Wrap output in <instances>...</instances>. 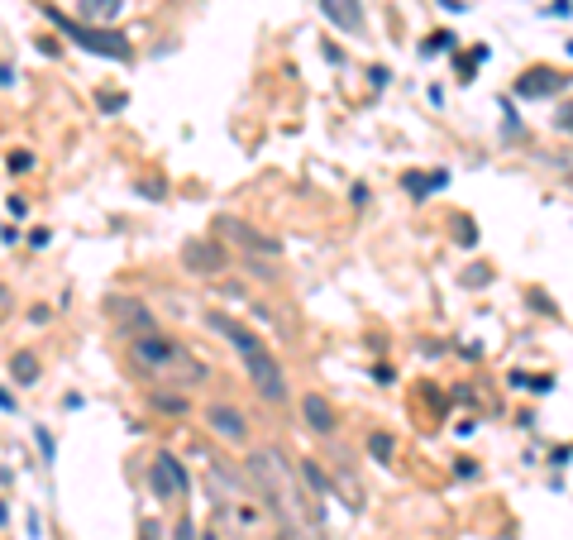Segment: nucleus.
<instances>
[{
	"label": "nucleus",
	"instance_id": "f257e3e1",
	"mask_svg": "<svg viewBox=\"0 0 573 540\" xmlns=\"http://www.w3.org/2000/svg\"><path fill=\"white\" fill-rule=\"evenodd\" d=\"M129 359H134V368L148 373L153 383H177V387L205 383V363L191 359L187 344H177V339H168V335H153V330L129 335Z\"/></svg>",
	"mask_w": 573,
	"mask_h": 540
},
{
	"label": "nucleus",
	"instance_id": "f03ea898",
	"mask_svg": "<svg viewBox=\"0 0 573 540\" xmlns=\"http://www.w3.org/2000/svg\"><path fill=\"white\" fill-rule=\"evenodd\" d=\"M249 473L258 478V488L268 493V502L291 521V531H311L315 526V512L306 507V497H301V488H296V478H291V469H286V459L278 449H258L249 459Z\"/></svg>",
	"mask_w": 573,
	"mask_h": 540
},
{
	"label": "nucleus",
	"instance_id": "7ed1b4c3",
	"mask_svg": "<svg viewBox=\"0 0 573 540\" xmlns=\"http://www.w3.org/2000/svg\"><path fill=\"white\" fill-rule=\"evenodd\" d=\"M43 14L58 24V34H67L72 43H82L87 53H100V58H115V63H129L134 58V43L120 34V29H100V24H82L72 14H58L53 5H43Z\"/></svg>",
	"mask_w": 573,
	"mask_h": 540
},
{
	"label": "nucleus",
	"instance_id": "20e7f679",
	"mask_svg": "<svg viewBox=\"0 0 573 540\" xmlns=\"http://www.w3.org/2000/svg\"><path fill=\"white\" fill-rule=\"evenodd\" d=\"M215 517H220V536L234 540H268L273 536V517L263 512V502H254L249 493H229L215 502Z\"/></svg>",
	"mask_w": 573,
	"mask_h": 540
},
{
	"label": "nucleus",
	"instance_id": "39448f33",
	"mask_svg": "<svg viewBox=\"0 0 573 540\" xmlns=\"http://www.w3.org/2000/svg\"><path fill=\"white\" fill-rule=\"evenodd\" d=\"M244 373H249V383H254V392L263 397V402H286V373L282 363L273 359V349H249L244 354Z\"/></svg>",
	"mask_w": 573,
	"mask_h": 540
},
{
	"label": "nucleus",
	"instance_id": "423d86ee",
	"mask_svg": "<svg viewBox=\"0 0 573 540\" xmlns=\"http://www.w3.org/2000/svg\"><path fill=\"white\" fill-rule=\"evenodd\" d=\"M148 483H153V497H158V502H172L177 493H187V473H182V464H177L172 454H158Z\"/></svg>",
	"mask_w": 573,
	"mask_h": 540
},
{
	"label": "nucleus",
	"instance_id": "0eeeda50",
	"mask_svg": "<svg viewBox=\"0 0 573 540\" xmlns=\"http://www.w3.org/2000/svg\"><path fill=\"white\" fill-rule=\"evenodd\" d=\"M205 426L220 435V440H229V445H244V440H249L244 412H234V407H225V402H210V407H205Z\"/></svg>",
	"mask_w": 573,
	"mask_h": 540
},
{
	"label": "nucleus",
	"instance_id": "6e6552de",
	"mask_svg": "<svg viewBox=\"0 0 573 540\" xmlns=\"http://www.w3.org/2000/svg\"><path fill=\"white\" fill-rule=\"evenodd\" d=\"M182 268H191V273H220L225 268V254L210 239H187L182 244Z\"/></svg>",
	"mask_w": 573,
	"mask_h": 540
},
{
	"label": "nucleus",
	"instance_id": "1a4fd4ad",
	"mask_svg": "<svg viewBox=\"0 0 573 540\" xmlns=\"http://www.w3.org/2000/svg\"><path fill=\"white\" fill-rule=\"evenodd\" d=\"M205 325H210L215 335H225V339H229V344H234L239 354L258 349V335H249V330H244L239 321H229V316H220V311H205Z\"/></svg>",
	"mask_w": 573,
	"mask_h": 540
},
{
	"label": "nucleus",
	"instance_id": "9d476101",
	"mask_svg": "<svg viewBox=\"0 0 573 540\" xmlns=\"http://www.w3.org/2000/svg\"><path fill=\"white\" fill-rule=\"evenodd\" d=\"M301 416H306L311 431H325V435L335 431V407H330L320 392H306V397H301Z\"/></svg>",
	"mask_w": 573,
	"mask_h": 540
},
{
	"label": "nucleus",
	"instance_id": "9b49d317",
	"mask_svg": "<svg viewBox=\"0 0 573 540\" xmlns=\"http://www.w3.org/2000/svg\"><path fill=\"white\" fill-rule=\"evenodd\" d=\"M320 10H325L344 34H359V29H363V10H359V0H320Z\"/></svg>",
	"mask_w": 573,
	"mask_h": 540
},
{
	"label": "nucleus",
	"instance_id": "f8f14e48",
	"mask_svg": "<svg viewBox=\"0 0 573 540\" xmlns=\"http://www.w3.org/2000/svg\"><path fill=\"white\" fill-rule=\"evenodd\" d=\"M120 10H124V0H77V19L82 24H110V19H120Z\"/></svg>",
	"mask_w": 573,
	"mask_h": 540
},
{
	"label": "nucleus",
	"instance_id": "ddd939ff",
	"mask_svg": "<svg viewBox=\"0 0 573 540\" xmlns=\"http://www.w3.org/2000/svg\"><path fill=\"white\" fill-rule=\"evenodd\" d=\"M220 225H225V229H229V234H234V239H239V244H249V249H258V254H278V249H282V244H278V239H268V234H258V229H249V225H244V220H220Z\"/></svg>",
	"mask_w": 573,
	"mask_h": 540
},
{
	"label": "nucleus",
	"instance_id": "4468645a",
	"mask_svg": "<svg viewBox=\"0 0 573 540\" xmlns=\"http://www.w3.org/2000/svg\"><path fill=\"white\" fill-rule=\"evenodd\" d=\"M449 182V172H401V187L411 192V196H430V192H440Z\"/></svg>",
	"mask_w": 573,
	"mask_h": 540
},
{
	"label": "nucleus",
	"instance_id": "2eb2a0df",
	"mask_svg": "<svg viewBox=\"0 0 573 540\" xmlns=\"http://www.w3.org/2000/svg\"><path fill=\"white\" fill-rule=\"evenodd\" d=\"M10 373H14V383H19V387H34V383H38V373H43V368H38V359H34V354H29V349H19V354H14V359H10Z\"/></svg>",
	"mask_w": 573,
	"mask_h": 540
},
{
	"label": "nucleus",
	"instance_id": "dca6fc26",
	"mask_svg": "<svg viewBox=\"0 0 573 540\" xmlns=\"http://www.w3.org/2000/svg\"><path fill=\"white\" fill-rule=\"evenodd\" d=\"M301 478H306V483H311V493H315V497H320V502H325V497H330V478H325V473H320V464H315V459H301Z\"/></svg>",
	"mask_w": 573,
	"mask_h": 540
},
{
	"label": "nucleus",
	"instance_id": "f3484780",
	"mask_svg": "<svg viewBox=\"0 0 573 540\" xmlns=\"http://www.w3.org/2000/svg\"><path fill=\"white\" fill-rule=\"evenodd\" d=\"M153 407L168 412V416H182V412H187V397H182V392H153Z\"/></svg>",
	"mask_w": 573,
	"mask_h": 540
},
{
	"label": "nucleus",
	"instance_id": "a211bd4d",
	"mask_svg": "<svg viewBox=\"0 0 573 540\" xmlns=\"http://www.w3.org/2000/svg\"><path fill=\"white\" fill-rule=\"evenodd\" d=\"M34 440H38V454H43V464H53V459H58V445H53V431H48V426H34Z\"/></svg>",
	"mask_w": 573,
	"mask_h": 540
},
{
	"label": "nucleus",
	"instance_id": "6ab92c4d",
	"mask_svg": "<svg viewBox=\"0 0 573 540\" xmlns=\"http://www.w3.org/2000/svg\"><path fill=\"white\" fill-rule=\"evenodd\" d=\"M368 445H373V454H378V459H382V464H392V449H396V445H392V435H373V440H368Z\"/></svg>",
	"mask_w": 573,
	"mask_h": 540
},
{
	"label": "nucleus",
	"instance_id": "aec40b11",
	"mask_svg": "<svg viewBox=\"0 0 573 540\" xmlns=\"http://www.w3.org/2000/svg\"><path fill=\"white\" fill-rule=\"evenodd\" d=\"M5 163H10V172H29V168H34V153H29V148H14Z\"/></svg>",
	"mask_w": 573,
	"mask_h": 540
},
{
	"label": "nucleus",
	"instance_id": "412c9836",
	"mask_svg": "<svg viewBox=\"0 0 573 540\" xmlns=\"http://www.w3.org/2000/svg\"><path fill=\"white\" fill-rule=\"evenodd\" d=\"M435 48H454V34H449V29H440V34H435V43H425V53H435Z\"/></svg>",
	"mask_w": 573,
	"mask_h": 540
},
{
	"label": "nucleus",
	"instance_id": "4be33fe9",
	"mask_svg": "<svg viewBox=\"0 0 573 540\" xmlns=\"http://www.w3.org/2000/svg\"><path fill=\"white\" fill-rule=\"evenodd\" d=\"M120 106H124V96H120V91H105V96H100V110H110V115H115Z\"/></svg>",
	"mask_w": 573,
	"mask_h": 540
},
{
	"label": "nucleus",
	"instance_id": "5701e85b",
	"mask_svg": "<svg viewBox=\"0 0 573 540\" xmlns=\"http://www.w3.org/2000/svg\"><path fill=\"white\" fill-rule=\"evenodd\" d=\"M10 216H29V201L24 196H10Z\"/></svg>",
	"mask_w": 573,
	"mask_h": 540
},
{
	"label": "nucleus",
	"instance_id": "b1692460",
	"mask_svg": "<svg viewBox=\"0 0 573 540\" xmlns=\"http://www.w3.org/2000/svg\"><path fill=\"white\" fill-rule=\"evenodd\" d=\"M29 321L43 325V321H53V311H48V306H34V311H29Z\"/></svg>",
	"mask_w": 573,
	"mask_h": 540
},
{
	"label": "nucleus",
	"instance_id": "393cba45",
	"mask_svg": "<svg viewBox=\"0 0 573 540\" xmlns=\"http://www.w3.org/2000/svg\"><path fill=\"white\" fill-rule=\"evenodd\" d=\"M172 540H196V526H191V521H182V526H177V536Z\"/></svg>",
	"mask_w": 573,
	"mask_h": 540
},
{
	"label": "nucleus",
	"instance_id": "a878e982",
	"mask_svg": "<svg viewBox=\"0 0 573 540\" xmlns=\"http://www.w3.org/2000/svg\"><path fill=\"white\" fill-rule=\"evenodd\" d=\"M10 82H14V67H10V63H0V87H10Z\"/></svg>",
	"mask_w": 573,
	"mask_h": 540
},
{
	"label": "nucleus",
	"instance_id": "bb28decb",
	"mask_svg": "<svg viewBox=\"0 0 573 540\" xmlns=\"http://www.w3.org/2000/svg\"><path fill=\"white\" fill-rule=\"evenodd\" d=\"M0 412H14V397H10L5 387H0Z\"/></svg>",
	"mask_w": 573,
	"mask_h": 540
},
{
	"label": "nucleus",
	"instance_id": "cd10ccee",
	"mask_svg": "<svg viewBox=\"0 0 573 540\" xmlns=\"http://www.w3.org/2000/svg\"><path fill=\"white\" fill-rule=\"evenodd\" d=\"M5 306H10V287L0 282V311H5Z\"/></svg>",
	"mask_w": 573,
	"mask_h": 540
},
{
	"label": "nucleus",
	"instance_id": "c85d7f7f",
	"mask_svg": "<svg viewBox=\"0 0 573 540\" xmlns=\"http://www.w3.org/2000/svg\"><path fill=\"white\" fill-rule=\"evenodd\" d=\"M5 517H10V512H5V502H0V526H5Z\"/></svg>",
	"mask_w": 573,
	"mask_h": 540
},
{
	"label": "nucleus",
	"instance_id": "c756f323",
	"mask_svg": "<svg viewBox=\"0 0 573 540\" xmlns=\"http://www.w3.org/2000/svg\"><path fill=\"white\" fill-rule=\"evenodd\" d=\"M205 540H220V531H205Z\"/></svg>",
	"mask_w": 573,
	"mask_h": 540
}]
</instances>
